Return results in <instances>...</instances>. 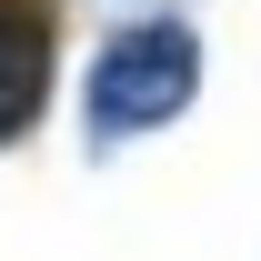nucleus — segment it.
Instances as JSON below:
<instances>
[{"mask_svg": "<svg viewBox=\"0 0 261 261\" xmlns=\"http://www.w3.org/2000/svg\"><path fill=\"white\" fill-rule=\"evenodd\" d=\"M191 91H201V40L181 20H130L91 61V141L111 151V141H141V130L181 121Z\"/></svg>", "mask_w": 261, "mask_h": 261, "instance_id": "1", "label": "nucleus"}, {"mask_svg": "<svg viewBox=\"0 0 261 261\" xmlns=\"http://www.w3.org/2000/svg\"><path fill=\"white\" fill-rule=\"evenodd\" d=\"M50 100V0H0V141H20Z\"/></svg>", "mask_w": 261, "mask_h": 261, "instance_id": "2", "label": "nucleus"}]
</instances>
